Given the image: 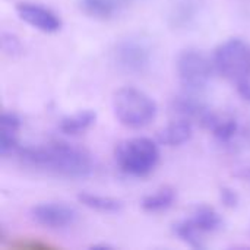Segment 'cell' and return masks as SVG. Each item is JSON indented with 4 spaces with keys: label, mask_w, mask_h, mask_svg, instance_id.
Here are the masks:
<instances>
[{
    "label": "cell",
    "mask_w": 250,
    "mask_h": 250,
    "mask_svg": "<svg viewBox=\"0 0 250 250\" xmlns=\"http://www.w3.org/2000/svg\"><path fill=\"white\" fill-rule=\"evenodd\" d=\"M201 125L223 145H233L242 136L239 119L227 111L209 110L201 120Z\"/></svg>",
    "instance_id": "ba28073f"
},
{
    "label": "cell",
    "mask_w": 250,
    "mask_h": 250,
    "mask_svg": "<svg viewBox=\"0 0 250 250\" xmlns=\"http://www.w3.org/2000/svg\"><path fill=\"white\" fill-rule=\"evenodd\" d=\"M190 221L195 224V227L202 233H215L223 227V218L221 215L208 205H201L195 209L193 215L190 217Z\"/></svg>",
    "instance_id": "9a60e30c"
},
{
    "label": "cell",
    "mask_w": 250,
    "mask_h": 250,
    "mask_svg": "<svg viewBox=\"0 0 250 250\" xmlns=\"http://www.w3.org/2000/svg\"><path fill=\"white\" fill-rule=\"evenodd\" d=\"M198 6L193 0H177L168 13V21L174 28L190 26L198 16Z\"/></svg>",
    "instance_id": "2e32d148"
},
{
    "label": "cell",
    "mask_w": 250,
    "mask_h": 250,
    "mask_svg": "<svg viewBox=\"0 0 250 250\" xmlns=\"http://www.w3.org/2000/svg\"><path fill=\"white\" fill-rule=\"evenodd\" d=\"M125 1H138V0H125Z\"/></svg>",
    "instance_id": "cb8c5ba5"
},
{
    "label": "cell",
    "mask_w": 250,
    "mask_h": 250,
    "mask_svg": "<svg viewBox=\"0 0 250 250\" xmlns=\"http://www.w3.org/2000/svg\"><path fill=\"white\" fill-rule=\"evenodd\" d=\"M114 160L125 174L145 177L155 170L160 161V149L149 138H132L116 146Z\"/></svg>",
    "instance_id": "3957f363"
},
{
    "label": "cell",
    "mask_w": 250,
    "mask_h": 250,
    "mask_svg": "<svg viewBox=\"0 0 250 250\" xmlns=\"http://www.w3.org/2000/svg\"><path fill=\"white\" fill-rule=\"evenodd\" d=\"M97 120V113L92 110H81L72 116H66L60 120V130L66 135H79L89 129Z\"/></svg>",
    "instance_id": "e0dca14e"
},
{
    "label": "cell",
    "mask_w": 250,
    "mask_h": 250,
    "mask_svg": "<svg viewBox=\"0 0 250 250\" xmlns=\"http://www.w3.org/2000/svg\"><path fill=\"white\" fill-rule=\"evenodd\" d=\"M21 160L37 170L66 179H85L94 173L91 155L66 142H51L19 149Z\"/></svg>",
    "instance_id": "6da1fadb"
},
{
    "label": "cell",
    "mask_w": 250,
    "mask_h": 250,
    "mask_svg": "<svg viewBox=\"0 0 250 250\" xmlns=\"http://www.w3.org/2000/svg\"><path fill=\"white\" fill-rule=\"evenodd\" d=\"M78 201L85 205L89 209H94L97 212L103 214H119L123 209V202L110 198V196H103V195H95L89 192H82L78 195Z\"/></svg>",
    "instance_id": "5bb4252c"
},
{
    "label": "cell",
    "mask_w": 250,
    "mask_h": 250,
    "mask_svg": "<svg viewBox=\"0 0 250 250\" xmlns=\"http://www.w3.org/2000/svg\"><path fill=\"white\" fill-rule=\"evenodd\" d=\"M32 220L51 230H62L72 227L78 220V212L62 202H44L40 205H35L31 209Z\"/></svg>",
    "instance_id": "52a82bcc"
},
{
    "label": "cell",
    "mask_w": 250,
    "mask_h": 250,
    "mask_svg": "<svg viewBox=\"0 0 250 250\" xmlns=\"http://www.w3.org/2000/svg\"><path fill=\"white\" fill-rule=\"evenodd\" d=\"M174 201H176V190L170 186H164L155 190V193L146 195L142 199L141 207L146 212H161L168 209L174 204Z\"/></svg>",
    "instance_id": "ac0fdd59"
},
{
    "label": "cell",
    "mask_w": 250,
    "mask_h": 250,
    "mask_svg": "<svg viewBox=\"0 0 250 250\" xmlns=\"http://www.w3.org/2000/svg\"><path fill=\"white\" fill-rule=\"evenodd\" d=\"M237 91L246 101H250V73L237 83Z\"/></svg>",
    "instance_id": "7402d4cb"
},
{
    "label": "cell",
    "mask_w": 250,
    "mask_h": 250,
    "mask_svg": "<svg viewBox=\"0 0 250 250\" xmlns=\"http://www.w3.org/2000/svg\"><path fill=\"white\" fill-rule=\"evenodd\" d=\"M16 12L25 23L45 34L57 32L63 25L60 16L54 10L40 3L21 1L16 4Z\"/></svg>",
    "instance_id": "9c48e42d"
},
{
    "label": "cell",
    "mask_w": 250,
    "mask_h": 250,
    "mask_svg": "<svg viewBox=\"0 0 250 250\" xmlns=\"http://www.w3.org/2000/svg\"><path fill=\"white\" fill-rule=\"evenodd\" d=\"M192 135H193L192 122L179 117L177 120H173L166 127H163L158 132L157 138H158V142L161 145L179 146V145H183L188 141H190Z\"/></svg>",
    "instance_id": "8fae6325"
},
{
    "label": "cell",
    "mask_w": 250,
    "mask_h": 250,
    "mask_svg": "<svg viewBox=\"0 0 250 250\" xmlns=\"http://www.w3.org/2000/svg\"><path fill=\"white\" fill-rule=\"evenodd\" d=\"M78 7L95 19H111L122 10L125 0H76Z\"/></svg>",
    "instance_id": "7c38bea8"
},
{
    "label": "cell",
    "mask_w": 250,
    "mask_h": 250,
    "mask_svg": "<svg viewBox=\"0 0 250 250\" xmlns=\"http://www.w3.org/2000/svg\"><path fill=\"white\" fill-rule=\"evenodd\" d=\"M220 201H221L223 205L227 207V208H236V207L239 205L240 198H239V193H237L234 189H231V188H229V186H224V188H221V190H220Z\"/></svg>",
    "instance_id": "44dd1931"
},
{
    "label": "cell",
    "mask_w": 250,
    "mask_h": 250,
    "mask_svg": "<svg viewBox=\"0 0 250 250\" xmlns=\"http://www.w3.org/2000/svg\"><path fill=\"white\" fill-rule=\"evenodd\" d=\"M113 111L116 119L126 127L142 129L157 117V103L144 91L126 86L113 95Z\"/></svg>",
    "instance_id": "7a4b0ae2"
},
{
    "label": "cell",
    "mask_w": 250,
    "mask_h": 250,
    "mask_svg": "<svg viewBox=\"0 0 250 250\" xmlns=\"http://www.w3.org/2000/svg\"><path fill=\"white\" fill-rule=\"evenodd\" d=\"M21 129V119L12 111H4L1 114V139L0 152L3 157L12 154L18 146V135Z\"/></svg>",
    "instance_id": "4fadbf2b"
},
{
    "label": "cell",
    "mask_w": 250,
    "mask_h": 250,
    "mask_svg": "<svg viewBox=\"0 0 250 250\" xmlns=\"http://www.w3.org/2000/svg\"><path fill=\"white\" fill-rule=\"evenodd\" d=\"M21 48H22V44L15 34H12V32H3L1 34V50L6 54L15 56L21 51Z\"/></svg>",
    "instance_id": "ffe728a7"
},
{
    "label": "cell",
    "mask_w": 250,
    "mask_h": 250,
    "mask_svg": "<svg viewBox=\"0 0 250 250\" xmlns=\"http://www.w3.org/2000/svg\"><path fill=\"white\" fill-rule=\"evenodd\" d=\"M243 177H245V179H248V180L250 182V167L249 168H246V170L243 171Z\"/></svg>",
    "instance_id": "603a6c76"
},
{
    "label": "cell",
    "mask_w": 250,
    "mask_h": 250,
    "mask_svg": "<svg viewBox=\"0 0 250 250\" xmlns=\"http://www.w3.org/2000/svg\"><path fill=\"white\" fill-rule=\"evenodd\" d=\"M212 62L226 79L239 83L250 73V44L242 38H230L217 47Z\"/></svg>",
    "instance_id": "277c9868"
},
{
    "label": "cell",
    "mask_w": 250,
    "mask_h": 250,
    "mask_svg": "<svg viewBox=\"0 0 250 250\" xmlns=\"http://www.w3.org/2000/svg\"><path fill=\"white\" fill-rule=\"evenodd\" d=\"M214 62L196 48L183 50L176 62V69L185 91L201 92L208 85L214 72Z\"/></svg>",
    "instance_id": "8992f818"
},
{
    "label": "cell",
    "mask_w": 250,
    "mask_h": 250,
    "mask_svg": "<svg viewBox=\"0 0 250 250\" xmlns=\"http://www.w3.org/2000/svg\"><path fill=\"white\" fill-rule=\"evenodd\" d=\"M198 94L199 92L185 91L182 95H177L171 103V111L180 119L201 122L211 108L201 97H198Z\"/></svg>",
    "instance_id": "30bf717a"
},
{
    "label": "cell",
    "mask_w": 250,
    "mask_h": 250,
    "mask_svg": "<svg viewBox=\"0 0 250 250\" xmlns=\"http://www.w3.org/2000/svg\"><path fill=\"white\" fill-rule=\"evenodd\" d=\"M113 62L116 67L127 75H142L152 63V47L141 35L122 38L113 48Z\"/></svg>",
    "instance_id": "5b68a950"
},
{
    "label": "cell",
    "mask_w": 250,
    "mask_h": 250,
    "mask_svg": "<svg viewBox=\"0 0 250 250\" xmlns=\"http://www.w3.org/2000/svg\"><path fill=\"white\" fill-rule=\"evenodd\" d=\"M174 234L185 242L188 246L193 249H202L204 248V234L195 227V224L190 221V218H186L177 224H174Z\"/></svg>",
    "instance_id": "d6986e66"
}]
</instances>
